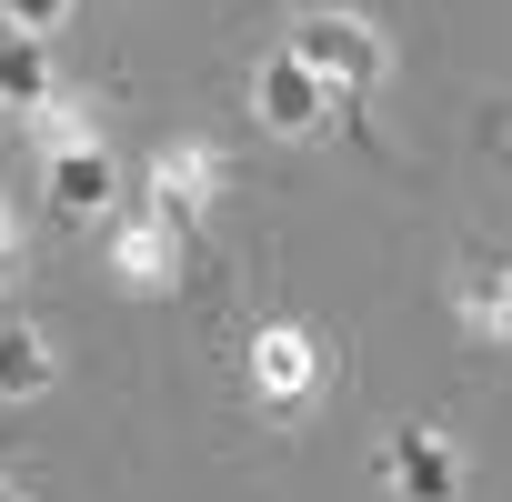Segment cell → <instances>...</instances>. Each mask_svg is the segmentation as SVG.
<instances>
[{
    "mask_svg": "<svg viewBox=\"0 0 512 502\" xmlns=\"http://www.w3.org/2000/svg\"><path fill=\"white\" fill-rule=\"evenodd\" d=\"M292 51H302L332 91H352V101L382 81V41H372L362 21H342V11H302V21H292Z\"/></svg>",
    "mask_w": 512,
    "mask_h": 502,
    "instance_id": "obj_1",
    "label": "cell"
},
{
    "mask_svg": "<svg viewBox=\"0 0 512 502\" xmlns=\"http://www.w3.org/2000/svg\"><path fill=\"white\" fill-rule=\"evenodd\" d=\"M322 71L302 61V51H282V61H262V81H251V111H262V131H312L322 121Z\"/></svg>",
    "mask_w": 512,
    "mask_h": 502,
    "instance_id": "obj_2",
    "label": "cell"
},
{
    "mask_svg": "<svg viewBox=\"0 0 512 502\" xmlns=\"http://www.w3.org/2000/svg\"><path fill=\"white\" fill-rule=\"evenodd\" d=\"M392 482H402V502H452L462 492V462H452V442L432 422H402L392 432Z\"/></svg>",
    "mask_w": 512,
    "mask_h": 502,
    "instance_id": "obj_3",
    "label": "cell"
},
{
    "mask_svg": "<svg viewBox=\"0 0 512 502\" xmlns=\"http://www.w3.org/2000/svg\"><path fill=\"white\" fill-rule=\"evenodd\" d=\"M251 382H262L272 402H312V382H322V342L292 332V322H272L262 342H251Z\"/></svg>",
    "mask_w": 512,
    "mask_h": 502,
    "instance_id": "obj_4",
    "label": "cell"
},
{
    "mask_svg": "<svg viewBox=\"0 0 512 502\" xmlns=\"http://www.w3.org/2000/svg\"><path fill=\"white\" fill-rule=\"evenodd\" d=\"M462 322L472 332H512V262H502V251H472V262H462Z\"/></svg>",
    "mask_w": 512,
    "mask_h": 502,
    "instance_id": "obj_5",
    "label": "cell"
},
{
    "mask_svg": "<svg viewBox=\"0 0 512 502\" xmlns=\"http://www.w3.org/2000/svg\"><path fill=\"white\" fill-rule=\"evenodd\" d=\"M111 191H121V171H111V151H61V161H51V201H61L71 221H91V211H101Z\"/></svg>",
    "mask_w": 512,
    "mask_h": 502,
    "instance_id": "obj_6",
    "label": "cell"
},
{
    "mask_svg": "<svg viewBox=\"0 0 512 502\" xmlns=\"http://www.w3.org/2000/svg\"><path fill=\"white\" fill-rule=\"evenodd\" d=\"M0 392H51V342L31 322H0Z\"/></svg>",
    "mask_w": 512,
    "mask_h": 502,
    "instance_id": "obj_7",
    "label": "cell"
},
{
    "mask_svg": "<svg viewBox=\"0 0 512 502\" xmlns=\"http://www.w3.org/2000/svg\"><path fill=\"white\" fill-rule=\"evenodd\" d=\"M0 91H11V101H51V51H41V31H11V41H0Z\"/></svg>",
    "mask_w": 512,
    "mask_h": 502,
    "instance_id": "obj_8",
    "label": "cell"
},
{
    "mask_svg": "<svg viewBox=\"0 0 512 502\" xmlns=\"http://www.w3.org/2000/svg\"><path fill=\"white\" fill-rule=\"evenodd\" d=\"M171 241H181V231H161V221L121 231V272H131V282H171Z\"/></svg>",
    "mask_w": 512,
    "mask_h": 502,
    "instance_id": "obj_9",
    "label": "cell"
},
{
    "mask_svg": "<svg viewBox=\"0 0 512 502\" xmlns=\"http://www.w3.org/2000/svg\"><path fill=\"white\" fill-rule=\"evenodd\" d=\"M61 11H71V0H0V21H11V31H61Z\"/></svg>",
    "mask_w": 512,
    "mask_h": 502,
    "instance_id": "obj_10",
    "label": "cell"
},
{
    "mask_svg": "<svg viewBox=\"0 0 512 502\" xmlns=\"http://www.w3.org/2000/svg\"><path fill=\"white\" fill-rule=\"evenodd\" d=\"M0 502H31V492H11V482H0Z\"/></svg>",
    "mask_w": 512,
    "mask_h": 502,
    "instance_id": "obj_11",
    "label": "cell"
}]
</instances>
